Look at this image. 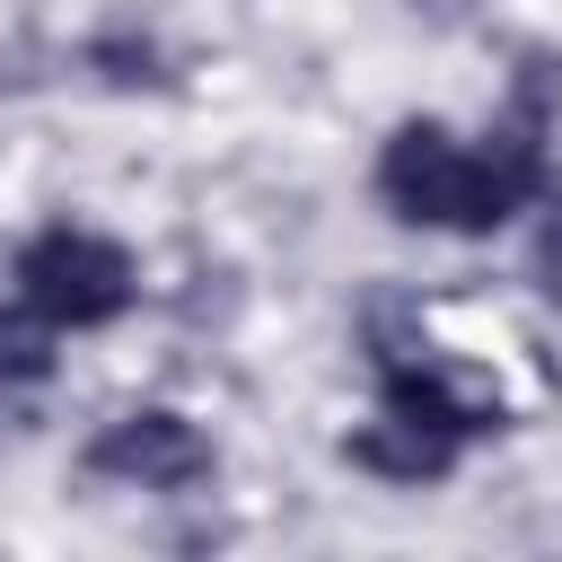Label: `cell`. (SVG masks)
I'll use <instances>...</instances> for the list:
<instances>
[{"label":"cell","instance_id":"6da1fadb","mask_svg":"<svg viewBox=\"0 0 562 562\" xmlns=\"http://www.w3.org/2000/svg\"><path fill=\"white\" fill-rule=\"evenodd\" d=\"M562 114V70L553 61H518V105L492 132H448L430 114L395 123L378 140V202L404 228H439V237H492L518 211H536L553 193V158L544 132Z\"/></svg>","mask_w":562,"mask_h":562},{"label":"cell","instance_id":"7a4b0ae2","mask_svg":"<svg viewBox=\"0 0 562 562\" xmlns=\"http://www.w3.org/2000/svg\"><path fill=\"white\" fill-rule=\"evenodd\" d=\"M9 281H18V299H26L53 334H97V325L132 316V299H140L132 255H123L105 228H79V220L35 228V237L9 255Z\"/></svg>","mask_w":562,"mask_h":562},{"label":"cell","instance_id":"3957f363","mask_svg":"<svg viewBox=\"0 0 562 562\" xmlns=\"http://www.w3.org/2000/svg\"><path fill=\"white\" fill-rule=\"evenodd\" d=\"M79 465H88L97 483L184 492V483H202V474H211V439H202V422H193V413H176V404H132V413H114V422L79 448Z\"/></svg>","mask_w":562,"mask_h":562},{"label":"cell","instance_id":"277c9868","mask_svg":"<svg viewBox=\"0 0 562 562\" xmlns=\"http://www.w3.org/2000/svg\"><path fill=\"white\" fill-rule=\"evenodd\" d=\"M378 413H404V422H422V430H439V439H457V448L509 430L501 395H483V386H465L457 369H439V360H422V351H395V342H378Z\"/></svg>","mask_w":562,"mask_h":562},{"label":"cell","instance_id":"5b68a950","mask_svg":"<svg viewBox=\"0 0 562 562\" xmlns=\"http://www.w3.org/2000/svg\"><path fill=\"white\" fill-rule=\"evenodd\" d=\"M342 457L360 465V474H378V483H448L457 474V439H439V430H422V422H404V413H378V422H360L351 439H342Z\"/></svg>","mask_w":562,"mask_h":562},{"label":"cell","instance_id":"8992f818","mask_svg":"<svg viewBox=\"0 0 562 562\" xmlns=\"http://www.w3.org/2000/svg\"><path fill=\"white\" fill-rule=\"evenodd\" d=\"M35 378H53V325L18 299L0 307V386H35Z\"/></svg>","mask_w":562,"mask_h":562},{"label":"cell","instance_id":"52a82bcc","mask_svg":"<svg viewBox=\"0 0 562 562\" xmlns=\"http://www.w3.org/2000/svg\"><path fill=\"white\" fill-rule=\"evenodd\" d=\"M536 281L562 299V202L544 211V228H536Z\"/></svg>","mask_w":562,"mask_h":562}]
</instances>
